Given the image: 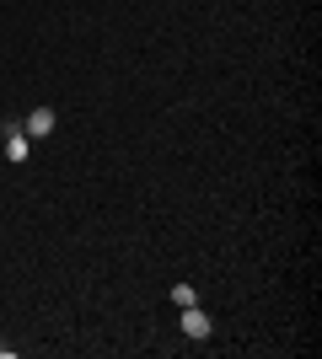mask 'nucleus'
<instances>
[{
  "label": "nucleus",
  "instance_id": "nucleus-1",
  "mask_svg": "<svg viewBox=\"0 0 322 359\" xmlns=\"http://www.w3.org/2000/svg\"><path fill=\"white\" fill-rule=\"evenodd\" d=\"M22 135H54V107H32L27 113V123H22Z\"/></svg>",
  "mask_w": 322,
  "mask_h": 359
},
{
  "label": "nucleus",
  "instance_id": "nucleus-2",
  "mask_svg": "<svg viewBox=\"0 0 322 359\" xmlns=\"http://www.w3.org/2000/svg\"><path fill=\"white\" fill-rule=\"evenodd\" d=\"M183 332L188 338H210V316L194 311V306H183Z\"/></svg>",
  "mask_w": 322,
  "mask_h": 359
},
{
  "label": "nucleus",
  "instance_id": "nucleus-3",
  "mask_svg": "<svg viewBox=\"0 0 322 359\" xmlns=\"http://www.w3.org/2000/svg\"><path fill=\"white\" fill-rule=\"evenodd\" d=\"M6 161H27V135H22V129H6Z\"/></svg>",
  "mask_w": 322,
  "mask_h": 359
},
{
  "label": "nucleus",
  "instance_id": "nucleus-4",
  "mask_svg": "<svg viewBox=\"0 0 322 359\" xmlns=\"http://www.w3.org/2000/svg\"><path fill=\"white\" fill-rule=\"evenodd\" d=\"M172 300H177V311H183V306H194V290H188V285H172Z\"/></svg>",
  "mask_w": 322,
  "mask_h": 359
}]
</instances>
